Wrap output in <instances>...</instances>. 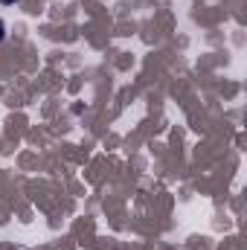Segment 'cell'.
I'll return each instance as SVG.
<instances>
[{"label": "cell", "instance_id": "2", "mask_svg": "<svg viewBox=\"0 0 247 250\" xmlns=\"http://www.w3.org/2000/svg\"><path fill=\"white\" fill-rule=\"evenodd\" d=\"M12 3H18V0H3V6H12Z\"/></svg>", "mask_w": 247, "mask_h": 250}, {"label": "cell", "instance_id": "1", "mask_svg": "<svg viewBox=\"0 0 247 250\" xmlns=\"http://www.w3.org/2000/svg\"><path fill=\"white\" fill-rule=\"evenodd\" d=\"M3 29H6V23H3V21H0V41H3V35H6V32H3Z\"/></svg>", "mask_w": 247, "mask_h": 250}]
</instances>
